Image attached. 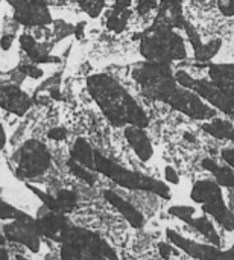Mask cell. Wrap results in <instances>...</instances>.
<instances>
[{"instance_id":"obj_8","label":"cell","mask_w":234,"mask_h":260,"mask_svg":"<svg viewBox=\"0 0 234 260\" xmlns=\"http://www.w3.org/2000/svg\"><path fill=\"white\" fill-rule=\"evenodd\" d=\"M0 107L15 116H23L32 107V99L18 84L0 82Z\"/></svg>"},{"instance_id":"obj_14","label":"cell","mask_w":234,"mask_h":260,"mask_svg":"<svg viewBox=\"0 0 234 260\" xmlns=\"http://www.w3.org/2000/svg\"><path fill=\"white\" fill-rule=\"evenodd\" d=\"M67 165H69L70 172H72L75 177L81 178L82 181H85V183H87V184H90V186H93V184H94V177L87 171V168H84V166L78 165V163H76V161H73V160H70Z\"/></svg>"},{"instance_id":"obj_4","label":"cell","mask_w":234,"mask_h":260,"mask_svg":"<svg viewBox=\"0 0 234 260\" xmlns=\"http://www.w3.org/2000/svg\"><path fill=\"white\" fill-rule=\"evenodd\" d=\"M94 171L107 175L111 178L116 184L125 187V189H137V190H148L155 195H160L163 198H169L168 187L161 181L152 180L149 177H142L140 174H136L132 171H128L114 161L105 158L102 154L94 152Z\"/></svg>"},{"instance_id":"obj_6","label":"cell","mask_w":234,"mask_h":260,"mask_svg":"<svg viewBox=\"0 0 234 260\" xmlns=\"http://www.w3.org/2000/svg\"><path fill=\"white\" fill-rule=\"evenodd\" d=\"M11 8L12 18L17 24L29 29L52 24V12L46 0H5Z\"/></svg>"},{"instance_id":"obj_18","label":"cell","mask_w":234,"mask_h":260,"mask_svg":"<svg viewBox=\"0 0 234 260\" xmlns=\"http://www.w3.org/2000/svg\"><path fill=\"white\" fill-rule=\"evenodd\" d=\"M158 253H160V256L163 257V259H171L174 254H178L177 251H175V247H172L171 244H158Z\"/></svg>"},{"instance_id":"obj_15","label":"cell","mask_w":234,"mask_h":260,"mask_svg":"<svg viewBox=\"0 0 234 260\" xmlns=\"http://www.w3.org/2000/svg\"><path fill=\"white\" fill-rule=\"evenodd\" d=\"M21 215V212H18L15 207H12L11 204L5 203L3 200H0V219L5 221H14Z\"/></svg>"},{"instance_id":"obj_10","label":"cell","mask_w":234,"mask_h":260,"mask_svg":"<svg viewBox=\"0 0 234 260\" xmlns=\"http://www.w3.org/2000/svg\"><path fill=\"white\" fill-rule=\"evenodd\" d=\"M35 195H38L41 198V201L46 204V207L53 212V213H59V215H65L73 212L75 206H76V193H73L72 190H59L55 197L47 195L32 186H29Z\"/></svg>"},{"instance_id":"obj_20","label":"cell","mask_w":234,"mask_h":260,"mask_svg":"<svg viewBox=\"0 0 234 260\" xmlns=\"http://www.w3.org/2000/svg\"><path fill=\"white\" fill-rule=\"evenodd\" d=\"M0 260H8L6 251L3 248V238H2V235H0Z\"/></svg>"},{"instance_id":"obj_16","label":"cell","mask_w":234,"mask_h":260,"mask_svg":"<svg viewBox=\"0 0 234 260\" xmlns=\"http://www.w3.org/2000/svg\"><path fill=\"white\" fill-rule=\"evenodd\" d=\"M163 175H164V180H166L169 184H172V186H178V184L181 183V175H180L178 171H177L174 166H171V165H168V166L164 168Z\"/></svg>"},{"instance_id":"obj_3","label":"cell","mask_w":234,"mask_h":260,"mask_svg":"<svg viewBox=\"0 0 234 260\" xmlns=\"http://www.w3.org/2000/svg\"><path fill=\"white\" fill-rule=\"evenodd\" d=\"M132 79L140 87L142 93L154 101L168 102L177 90L175 75L168 62H137L132 67Z\"/></svg>"},{"instance_id":"obj_21","label":"cell","mask_w":234,"mask_h":260,"mask_svg":"<svg viewBox=\"0 0 234 260\" xmlns=\"http://www.w3.org/2000/svg\"><path fill=\"white\" fill-rule=\"evenodd\" d=\"M15 259L17 260H29V259H26V257H23V256H17Z\"/></svg>"},{"instance_id":"obj_13","label":"cell","mask_w":234,"mask_h":260,"mask_svg":"<svg viewBox=\"0 0 234 260\" xmlns=\"http://www.w3.org/2000/svg\"><path fill=\"white\" fill-rule=\"evenodd\" d=\"M72 160L87 169H94V151L85 139H76L72 148Z\"/></svg>"},{"instance_id":"obj_12","label":"cell","mask_w":234,"mask_h":260,"mask_svg":"<svg viewBox=\"0 0 234 260\" xmlns=\"http://www.w3.org/2000/svg\"><path fill=\"white\" fill-rule=\"evenodd\" d=\"M104 197L123 215V218L134 227V229H142L143 224H145V218L143 215L132 206L129 204L126 200L120 198L117 193H114L113 190H105L104 192Z\"/></svg>"},{"instance_id":"obj_9","label":"cell","mask_w":234,"mask_h":260,"mask_svg":"<svg viewBox=\"0 0 234 260\" xmlns=\"http://www.w3.org/2000/svg\"><path fill=\"white\" fill-rule=\"evenodd\" d=\"M123 136L126 139V142L129 143V146L134 149L136 155L142 160V161H149L154 155V146L151 143V139L148 137V134L143 131V128L134 126V125H128L123 129Z\"/></svg>"},{"instance_id":"obj_11","label":"cell","mask_w":234,"mask_h":260,"mask_svg":"<svg viewBox=\"0 0 234 260\" xmlns=\"http://www.w3.org/2000/svg\"><path fill=\"white\" fill-rule=\"evenodd\" d=\"M37 225H38L41 236H46V238H49L52 241H58V242L62 241V238L69 229L65 216L59 215V213H53V212H49L47 215L40 218L37 221Z\"/></svg>"},{"instance_id":"obj_17","label":"cell","mask_w":234,"mask_h":260,"mask_svg":"<svg viewBox=\"0 0 234 260\" xmlns=\"http://www.w3.org/2000/svg\"><path fill=\"white\" fill-rule=\"evenodd\" d=\"M67 134L69 133H67V129L64 126H55V128L49 129L47 137L52 139V140H64L67 137Z\"/></svg>"},{"instance_id":"obj_5","label":"cell","mask_w":234,"mask_h":260,"mask_svg":"<svg viewBox=\"0 0 234 260\" xmlns=\"http://www.w3.org/2000/svg\"><path fill=\"white\" fill-rule=\"evenodd\" d=\"M15 174L21 178H35L43 175L50 166V154L38 140H27L12 157Z\"/></svg>"},{"instance_id":"obj_2","label":"cell","mask_w":234,"mask_h":260,"mask_svg":"<svg viewBox=\"0 0 234 260\" xmlns=\"http://www.w3.org/2000/svg\"><path fill=\"white\" fill-rule=\"evenodd\" d=\"M139 50L146 61L168 64L172 61H183L189 56L183 37L164 23L160 26L155 24L151 32L142 37Z\"/></svg>"},{"instance_id":"obj_1","label":"cell","mask_w":234,"mask_h":260,"mask_svg":"<svg viewBox=\"0 0 234 260\" xmlns=\"http://www.w3.org/2000/svg\"><path fill=\"white\" fill-rule=\"evenodd\" d=\"M87 90L99 105L101 111L114 126L148 125V116L136 102L134 96L111 75L94 73L87 76Z\"/></svg>"},{"instance_id":"obj_19","label":"cell","mask_w":234,"mask_h":260,"mask_svg":"<svg viewBox=\"0 0 234 260\" xmlns=\"http://www.w3.org/2000/svg\"><path fill=\"white\" fill-rule=\"evenodd\" d=\"M5 143H6V134H5V129L0 123V149L5 146Z\"/></svg>"},{"instance_id":"obj_7","label":"cell","mask_w":234,"mask_h":260,"mask_svg":"<svg viewBox=\"0 0 234 260\" xmlns=\"http://www.w3.org/2000/svg\"><path fill=\"white\" fill-rule=\"evenodd\" d=\"M3 235L6 239L12 242H18L21 245H26L30 251L37 253L40 250V230L37 225V221H34L30 216L21 213L17 219L11 221V224H6L3 229Z\"/></svg>"}]
</instances>
